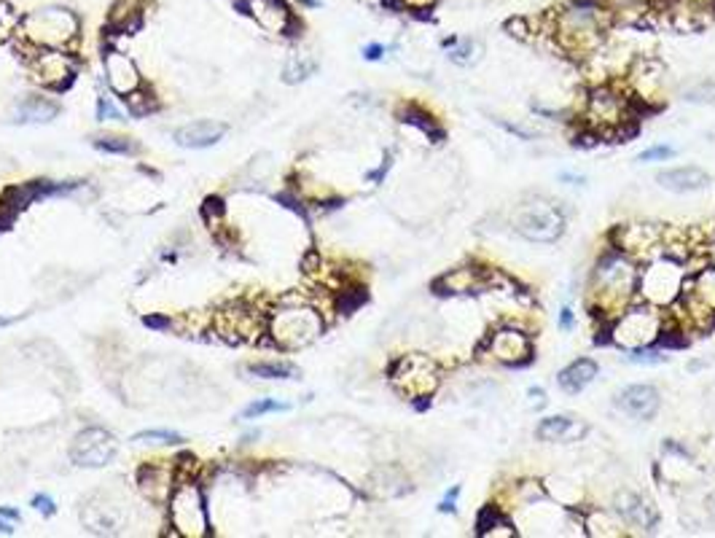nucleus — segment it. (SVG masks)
I'll list each match as a JSON object with an SVG mask.
<instances>
[{
  "instance_id": "obj_1",
  "label": "nucleus",
  "mask_w": 715,
  "mask_h": 538,
  "mask_svg": "<svg viewBox=\"0 0 715 538\" xmlns=\"http://www.w3.org/2000/svg\"><path fill=\"white\" fill-rule=\"evenodd\" d=\"M611 17L613 14L603 4L576 0V4H567L565 9L557 12L551 36L557 38V44L565 54L589 57L605 41Z\"/></svg>"
},
{
  "instance_id": "obj_2",
  "label": "nucleus",
  "mask_w": 715,
  "mask_h": 538,
  "mask_svg": "<svg viewBox=\"0 0 715 538\" xmlns=\"http://www.w3.org/2000/svg\"><path fill=\"white\" fill-rule=\"evenodd\" d=\"M638 266L622 250L605 256L592 273L589 281V302L603 315H619L627 310L632 294L638 291Z\"/></svg>"
},
{
  "instance_id": "obj_3",
  "label": "nucleus",
  "mask_w": 715,
  "mask_h": 538,
  "mask_svg": "<svg viewBox=\"0 0 715 538\" xmlns=\"http://www.w3.org/2000/svg\"><path fill=\"white\" fill-rule=\"evenodd\" d=\"M686 283V273L678 258L672 256H656L648 261V266L638 275V291L643 299L654 307H667L680 299Z\"/></svg>"
},
{
  "instance_id": "obj_4",
  "label": "nucleus",
  "mask_w": 715,
  "mask_h": 538,
  "mask_svg": "<svg viewBox=\"0 0 715 538\" xmlns=\"http://www.w3.org/2000/svg\"><path fill=\"white\" fill-rule=\"evenodd\" d=\"M613 345L624 350H646L662 339V315L659 310L651 307H627L624 313L616 315L613 329H611Z\"/></svg>"
},
{
  "instance_id": "obj_5",
  "label": "nucleus",
  "mask_w": 715,
  "mask_h": 538,
  "mask_svg": "<svg viewBox=\"0 0 715 538\" xmlns=\"http://www.w3.org/2000/svg\"><path fill=\"white\" fill-rule=\"evenodd\" d=\"M22 36L30 38L33 44L38 46H46V49H60L65 46L68 41L76 38L78 33V20L76 14H70L68 9H38L33 14H28L22 22Z\"/></svg>"
},
{
  "instance_id": "obj_6",
  "label": "nucleus",
  "mask_w": 715,
  "mask_h": 538,
  "mask_svg": "<svg viewBox=\"0 0 715 538\" xmlns=\"http://www.w3.org/2000/svg\"><path fill=\"white\" fill-rule=\"evenodd\" d=\"M514 226L530 242H554L565 232V216L554 202L543 197H530L519 205Z\"/></svg>"
},
{
  "instance_id": "obj_7",
  "label": "nucleus",
  "mask_w": 715,
  "mask_h": 538,
  "mask_svg": "<svg viewBox=\"0 0 715 538\" xmlns=\"http://www.w3.org/2000/svg\"><path fill=\"white\" fill-rule=\"evenodd\" d=\"M393 382L409 398H427L439 387V366L427 355H403L393 366Z\"/></svg>"
},
{
  "instance_id": "obj_8",
  "label": "nucleus",
  "mask_w": 715,
  "mask_h": 538,
  "mask_svg": "<svg viewBox=\"0 0 715 538\" xmlns=\"http://www.w3.org/2000/svg\"><path fill=\"white\" fill-rule=\"evenodd\" d=\"M630 110H632V97H624L608 86L595 89L587 100V121L603 134L624 129L630 124Z\"/></svg>"
},
{
  "instance_id": "obj_9",
  "label": "nucleus",
  "mask_w": 715,
  "mask_h": 538,
  "mask_svg": "<svg viewBox=\"0 0 715 538\" xmlns=\"http://www.w3.org/2000/svg\"><path fill=\"white\" fill-rule=\"evenodd\" d=\"M170 519L175 525V530L181 535L189 538H199L207 533V517H205V503L197 487L186 485L181 490H175V495L170 498Z\"/></svg>"
},
{
  "instance_id": "obj_10",
  "label": "nucleus",
  "mask_w": 715,
  "mask_h": 538,
  "mask_svg": "<svg viewBox=\"0 0 715 538\" xmlns=\"http://www.w3.org/2000/svg\"><path fill=\"white\" fill-rule=\"evenodd\" d=\"M321 329H323V323L313 310H285L277 315L272 331H274V339L280 345L302 347V345H310L321 334Z\"/></svg>"
},
{
  "instance_id": "obj_11",
  "label": "nucleus",
  "mask_w": 715,
  "mask_h": 538,
  "mask_svg": "<svg viewBox=\"0 0 715 538\" xmlns=\"http://www.w3.org/2000/svg\"><path fill=\"white\" fill-rule=\"evenodd\" d=\"M680 302L694 321H712L715 318V266L699 269V273L683 283Z\"/></svg>"
},
{
  "instance_id": "obj_12",
  "label": "nucleus",
  "mask_w": 715,
  "mask_h": 538,
  "mask_svg": "<svg viewBox=\"0 0 715 538\" xmlns=\"http://www.w3.org/2000/svg\"><path fill=\"white\" fill-rule=\"evenodd\" d=\"M116 450H118V444H116L113 434H108L102 428H86L76 436L70 458L84 469H100V466H108L113 461Z\"/></svg>"
},
{
  "instance_id": "obj_13",
  "label": "nucleus",
  "mask_w": 715,
  "mask_h": 538,
  "mask_svg": "<svg viewBox=\"0 0 715 538\" xmlns=\"http://www.w3.org/2000/svg\"><path fill=\"white\" fill-rule=\"evenodd\" d=\"M487 353L506 363V366H516V363H524L530 361L532 355V342L524 331L519 329H498L495 334H490L487 339Z\"/></svg>"
},
{
  "instance_id": "obj_14",
  "label": "nucleus",
  "mask_w": 715,
  "mask_h": 538,
  "mask_svg": "<svg viewBox=\"0 0 715 538\" xmlns=\"http://www.w3.org/2000/svg\"><path fill=\"white\" fill-rule=\"evenodd\" d=\"M627 76H632V100H662L667 89V70L656 60H640L632 62Z\"/></svg>"
},
{
  "instance_id": "obj_15",
  "label": "nucleus",
  "mask_w": 715,
  "mask_h": 538,
  "mask_svg": "<svg viewBox=\"0 0 715 538\" xmlns=\"http://www.w3.org/2000/svg\"><path fill=\"white\" fill-rule=\"evenodd\" d=\"M659 390L651 385H630L616 395V407L635 420H648L659 410Z\"/></svg>"
},
{
  "instance_id": "obj_16",
  "label": "nucleus",
  "mask_w": 715,
  "mask_h": 538,
  "mask_svg": "<svg viewBox=\"0 0 715 538\" xmlns=\"http://www.w3.org/2000/svg\"><path fill=\"white\" fill-rule=\"evenodd\" d=\"M102 65H105V78L116 94L129 97L140 86V73L124 52H105Z\"/></svg>"
},
{
  "instance_id": "obj_17",
  "label": "nucleus",
  "mask_w": 715,
  "mask_h": 538,
  "mask_svg": "<svg viewBox=\"0 0 715 538\" xmlns=\"http://www.w3.org/2000/svg\"><path fill=\"white\" fill-rule=\"evenodd\" d=\"M240 6L269 33H285L291 28V12L282 0H240Z\"/></svg>"
},
{
  "instance_id": "obj_18",
  "label": "nucleus",
  "mask_w": 715,
  "mask_h": 538,
  "mask_svg": "<svg viewBox=\"0 0 715 538\" xmlns=\"http://www.w3.org/2000/svg\"><path fill=\"white\" fill-rule=\"evenodd\" d=\"M656 183H659L664 192H672V194H691V192H702V189H707L710 175H707L702 167L686 165V167H670V170H662V173L656 175Z\"/></svg>"
},
{
  "instance_id": "obj_19",
  "label": "nucleus",
  "mask_w": 715,
  "mask_h": 538,
  "mask_svg": "<svg viewBox=\"0 0 715 538\" xmlns=\"http://www.w3.org/2000/svg\"><path fill=\"white\" fill-rule=\"evenodd\" d=\"M613 509H616V514H619L627 525H632V527L651 530V527L656 525V511H654V506H651L646 498H640L638 493L622 490V493L616 495V501H613Z\"/></svg>"
},
{
  "instance_id": "obj_20",
  "label": "nucleus",
  "mask_w": 715,
  "mask_h": 538,
  "mask_svg": "<svg viewBox=\"0 0 715 538\" xmlns=\"http://www.w3.org/2000/svg\"><path fill=\"white\" fill-rule=\"evenodd\" d=\"M616 245L624 256L635 258V256L646 253L648 248L662 245V234L651 224H630V226H622L616 232Z\"/></svg>"
},
{
  "instance_id": "obj_21",
  "label": "nucleus",
  "mask_w": 715,
  "mask_h": 538,
  "mask_svg": "<svg viewBox=\"0 0 715 538\" xmlns=\"http://www.w3.org/2000/svg\"><path fill=\"white\" fill-rule=\"evenodd\" d=\"M223 134H226V124L202 118V121H191V124L181 126L175 132V141L183 149H207V146L218 143Z\"/></svg>"
},
{
  "instance_id": "obj_22",
  "label": "nucleus",
  "mask_w": 715,
  "mask_h": 538,
  "mask_svg": "<svg viewBox=\"0 0 715 538\" xmlns=\"http://www.w3.org/2000/svg\"><path fill=\"white\" fill-rule=\"evenodd\" d=\"M36 73H38V78H41L44 84L60 89V86H62L65 81H70V76H73V60H70L68 54L52 49V52H46L44 57H38V62H36Z\"/></svg>"
},
{
  "instance_id": "obj_23",
  "label": "nucleus",
  "mask_w": 715,
  "mask_h": 538,
  "mask_svg": "<svg viewBox=\"0 0 715 538\" xmlns=\"http://www.w3.org/2000/svg\"><path fill=\"white\" fill-rule=\"evenodd\" d=\"M595 377H597V363L592 358H579V361L570 363L567 369L559 371L557 382H559V387L565 393H581L587 385L595 382Z\"/></svg>"
},
{
  "instance_id": "obj_24",
  "label": "nucleus",
  "mask_w": 715,
  "mask_h": 538,
  "mask_svg": "<svg viewBox=\"0 0 715 538\" xmlns=\"http://www.w3.org/2000/svg\"><path fill=\"white\" fill-rule=\"evenodd\" d=\"M587 434V426H581L573 418H546L538 426V436L543 442H579Z\"/></svg>"
},
{
  "instance_id": "obj_25",
  "label": "nucleus",
  "mask_w": 715,
  "mask_h": 538,
  "mask_svg": "<svg viewBox=\"0 0 715 538\" xmlns=\"http://www.w3.org/2000/svg\"><path fill=\"white\" fill-rule=\"evenodd\" d=\"M479 286H482V273L479 269H471V266L452 269V273H447L439 283V289H444L447 294H468V291H476Z\"/></svg>"
},
{
  "instance_id": "obj_26",
  "label": "nucleus",
  "mask_w": 715,
  "mask_h": 538,
  "mask_svg": "<svg viewBox=\"0 0 715 538\" xmlns=\"http://www.w3.org/2000/svg\"><path fill=\"white\" fill-rule=\"evenodd\" d=\"M60 113V108L44 97H28L20 108H17V121L22 124H38V121H52Z\"/></svg>"
},
{
  "instance_id": "obj_27",
  "label": "nucleus",
  "mask_w": 715,
  "mask_h": 538,
  "mask_svg": "<svg viewBox=\"0 0 715 538\" xmlns=\"http://www.w3.org/2000/svg\"><path fill=\"white\" fill-rule=\"evenodd\" d=\"M447 54H450V60L455 62V65H463V68H468V65H474L479 57H482V44L476 41V38H471V36H455V38H450V44H447Z\"/></svg>"
},
{
  "instance_id": "obj_28",
  "label": "nucleus",
  "mask_w": 715,
  "mask_h": 538,
  "mask_svg": "<svg viewBox=\"0 0 715 538\" xmlns=\"http://www.w3.org/2000/svg\"><path fill=\"white\" fill-rule=\"evenodd\" d=\"M250 371L256 377H261V379H291L297 374V369L291 363H274V361H269V363H253Z\"/></svg>"
},
{
  "instance_id": "obj_29",
  "label": "nucleus",
  "mask_w": 715,
  "mask_h": 538,
  "mask_svg": "<svg viewBox=\"0 0 715 538\" xmlns=\"http://www.w3.org/2000/svg\"><path fill=\"white\" fill-rule=\"evenodd\" d=\"M288 410H291L288 404H282V401H277V398H261V401H253L250 407H245L242 418H245V420H253V418H261V415H266V412H288Z\"/></svg>"
},
{
  "instance_id": "obj_30",
  "label": "nucleus",
  "mask_w": 715,
  "mask_h": 538,
  "mask_svg": "<svg viewBox=\"0 0 715 538\" xmlns=\"http://www.w3.org/2000/svg\"><path fill=\"white\" fill-rule=\"evenodd\" d=\"M313 70H315V62L310 57H305V54L291 57L288 65H285V81H291V84L294 81H305Z\"/></svg>"
},
{
  "instance_id": "obj_31",
  "label": "nucleus",
  "mask_w": 715,
  "mask_h": 538,
  "mask_svg": "<svg viewBox=\"0 0 715 538\" xmlns=\"http://www.w3.org/2000/svg\"><path fill=\"white\" fill-rule=\"evenodd\" d=\"M683 100L688 102H712L715 100V81H696L683 89Z\"/></svg>"
},
{
  "instance_id": "obj_32",
  "label": "nucleus",
  "mask_w": 715,
  "mask_h": 538,
  "mask_svg": "<svg viewBox=\"0 0 715 538\" xmlns=\"http://www.w3.org/2000/svg\"><path fill=\"white\" fill-rule=\"evenodd\" d=\"M654 4V0H603V6L611 12V14H640L646 12L648 6Z\"/></svg>"
},
{
  "instance_id": "obj_33",
  "label": "nucleus",
  "mask_w": 715,
  "mask_h": 538,
  "mask_svg": "<svg viewBox=\"0 0 715 538\" xmlns=\"http://www.w3.org/2000/svg\"><path fill=\"white\" fill-rule=\"evenodd\" d=\"M17 30H20V14H17L12 6L0 4V41L9 38V36L17 33Z\"/></svg>"
},
{
  "instance_id": "obj_34",
  "label": "nucleus",
  "mask_w": 715,
  "mask_h": 538,
  "mask_svg": "<svg viewBox=\"0 0 715 538\" xmlns=\"http://www.w3.org/2000/svg\"><path fill=\"white\" fill-rule=\"evenodd\" d=\"M134 442H167V444H181L183 442V436L181 434H175V431H159V428H151V431H140V434H134L132 436Z\"/></svg>"
},
{
  "instance_id": "obj_35",
  "label": "nucleus",
  "mask_w": 715,
  "mask_h": 538,
  "mask_svg": "<svg viewBox=\"0 0 715 538\" xmlns=\"http://www.w3.org/2000/svg\"><path fill=\"white\" fill-rule=\"evenodd\" d=\"M94 146L102 149V151H110V154H132V151L137 149V146L129 143L126 138H97Z\"/></svg>"
},
{
  "instance_id": "obj_36",
  "label": "nucleus",
  "mask_w": 715,
  "mask_h": 538,
  "mask_svg": "<svg viewBox=\"0 0 715 538\" xmlns=\"http://www.w3.org/2000/svg\"><path fill=\"white\" fill-rule=\"evenodd\" d=\"M403 116H406V121L417 124V126H419V129H425L427 134H436V132H439L436 121H427V118H431V116H425V113H419V110H411V108H409V110H406Z\"/></svg>"
},
{
  "instance_id": "obj_37",
  "label": "nucleus",
  "mask_w": 715,
  "mask_h": 538,
  "mask_svg": "<svg viewBox=\"0 0 715 538\" xmlns=\"http://www.w3.org/2000/svg\"><path fill=\"white\" fill-rule=\"evenodd\" d=\"M670 157H672L670 146H651L638 157V162H662V159H670Z\"/></svg>"
},
{
  "instance_id": "obj_38",
  "label": "nucleus",
  "mask_w": 715,
  "mask_h": 538,
  "mask_svg": "<svg viewBox=\"0 0 715 538\" xmlns=\"http://www.w3.org/2000/svg\"><path fill=\"white\" fill-rule=\"evenodd\" d=\"M395 4L406 12H427L436 6V0H395Z\"/></svg>"
},
{
  "instance_id": "obj_39",
  "label": "nucleus",
  "mask_w": 715,
  "mask_h": 538,
  "mask_svg": "<svg viewBox=\"0 0 715 538\" xmlns=\"http://www.w3.org/2000/svg\"><path fill=\"white\" fill-rule=\"evenodd\" d=\"M97 118H102V121H105V118L121 121L124 116H121V110H118V108H113L108 100H100V102H97Z\"/></svg>"
},
{
  "instance_id": "obj_40",
  "label": "nucleus",
  "mask_w": 715,
  "mask_h": 538,
  "mask_svg": "<svg viewBox=\"0 0 715 538\" xmlns=\"http://www.w3.org/2000/svg\"><path fill=\"white\" fill-rule=\"evenodd\" d=\"M382 54H385V46H382V44H369V46L363 49V57L371 60V62L382 60Z\"/></svg>"
},
{
  "instance_id": "obj_41",
  "label": "nucleus",
  "mask_w": 715,
  "mask_h": 538,
  "mask_svg": "<svg viewBox=\"0 0 715 538\" xmlns=\"http://www.w3.org/2000/svg\"><path fill=\"white\" fill-rule=\"evenodd\" d=\"M33 506L41 509V511H46V514L54 511V501H52L49 495H36V498H33Z\"/></svg>"
},
{
  "instance_id": "obj_42",
  "label": "nucleus",
  "mask_w": 715,
  "mask_h": 538,
  "mask_svg": "<svg viewBox=\"0 0 715 538\" xmlns=\"http://www.w3.org/2000/svg\"><path fill=\"white\" fill-rule=\"evenodd\" d=\"M559 326L565 329V331H573V326H576V321H573V313H570L567 307L562 310V315H559Z\"/></svg>"
},
{
  "instance_id": "obj_43",
  "label": "nucleus",
  "mask_w": 715,
  "mask_h": 538,
  "mask_svg": "<svg viewBox=\"0 0 715 538\" xmlns=\"http://www.w3.org/2000/svg\"><path fill=\"white\" fill-rule=\"evenodd\" d=\"M460 495V487H452L450 493H447V498L442 501V511H452L455 509V498Z\"/></svg>"
},
{
  "instance_id": "obj_44",
  "label": "nucleus",
  "mask_w": 715,
  "mask_h": 538,
  "mask_svg": "<svg viewBox=\"0 0 715 538\" xmlns=\"http://www.w3.org/2000/svg\"><path fill=\"white\" fill-rule=\"evenodd\" d=\"M707 258H710V264L715 266V232H712V237H710V242H707Z\"/></svg>"
},
{
  "instance_id": "obj_45",
  "label": "nucleus",
  "mask_w": 715,
  "mask_h": 538,
  "mask_svg": "<svg viewBox=\"0 0 715 538\" xmlns=\"http://www.w3.org/2000/svg\"><path fill=\"white\" fill-rule=\"evenodd\" d=\"M0 517H9V519H20V511H14V509H0Z\"/></svg>"
},
{
  "instance_id": "obj_46",
  "label": "nucleus",
  "mask_w": 715,
  "mask_h": 538,
  "mask_svg": "<svg viewBox=\"0 0 715 538\" xmlns=\"http://www.w3.org/2000/svg\"><path fill=\"white\" fill-rule=\"evenodd\" d=\"M0 533H14V527H12L9 522H4V519H0Z\"/></svg>"
},
{
  "instance_id": "obj_47",
  "label": "nucleus",
  "mask_w": 715,
  "mask_h": 538,
  "mask_svg": "<svg viewBox=\"0 0 715 538\" xmlns=\"http://www.w3.org/2000/svg\"><path fill=\"white\" fill-rule=\"evenodd\" d=\"M12 323V318H0V326H9Z\"/></svg>"
},
{
  "instance_id": "obj_48",
  "label": "nucleus",
  "mask_w": 715,
  "mask_h": 538,
  "mask_svg": "<svg viewBox=\"0 0 715 538\" xmlns=\"http://www.w3.org/2000/svg\"><path fill=\"white\" fill-rule=\"evenodd\" d=\"M237 4H240V0H237Z\"/></svg>"
}]
</instances>
